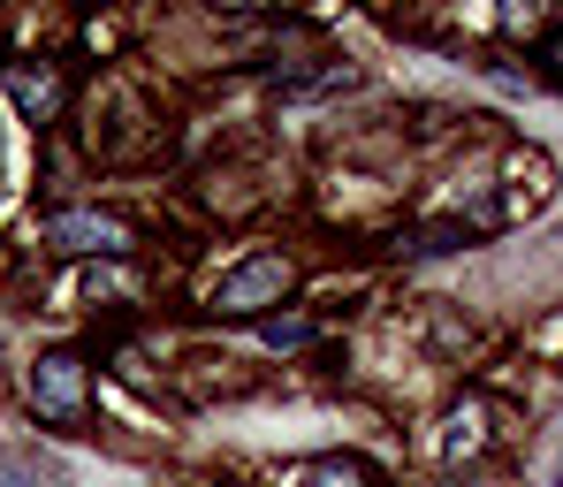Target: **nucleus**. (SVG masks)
Here are the masks:
<instances>
[{"instance_id": "f257e3e1", "label": "nucleus", "mask_w": 563, "mask_h": 487, "mask_svg": "<svg viewBox=\"0 0 563 487\" xmlns=\"http://www.w3.org/2000/svg\"><path fill=\"white\" fill-rule=\"evenodd\" d=\"M31 411L54 419V427H77L85 419V358L77 351H46L31 366Z\"/></svg>"}, {"instance_id": "f03ea898", "label": "nucleus", "mask_w": 563, "mask_h": 487, "mask_svg": "<svg viewBox=\"0 0 563 487\" xmlns=\"http://www.w3.org/2000/svg\"><path fill=\"white\" fill-rule=\"evenodd\" d=\"M282 297H289V259H282V252H260V259H244L236 275H221L213 305H221V312H267Z\"/></svg>"}, {"instance_id": "7ed1b4c3", "label": "nucleus", "mask_w": 563, "mask_h": 487, "mask_svg": "<svg viewBox=\"0 0 563 487\" xmlns=\"http://www.w3.org/2000/svg\"><path fill=\"white\" fill-rule=\"evenodd\" d=\"M46 244L114 259V252H130V229H122V221H107V213H54V221H46Z\"/></svg>"}, {"instance_id": "20e7f679", "label": "nucleus", "mask_w": 563, "mask_h": 487, "mask_svg": "<svg viewBox=\"0 0 563 487\" xmlns=\"http://www.w3.org/2000/svg\"><path fill=\"white\" fill-rule=\"evenodd\" d=\"M8 92H15V107H23L31 122H46V114L62 107V85H54L46 69H38V77H31V69H15V77H8Z\"/></svg>"}, {"instance_id": "39448f33", "label": "nucleus", "mask_w": 563, "mask_h": 487, "mask_svg": "<svg viewBox=\"0 0 563 487\" xmlns=\"http://www.w3.org/2000/svg\"><path fill=\"white\" fill-rule=\"evenodd\" d=\"M479 450H487V411L465 403V411L450 419V434H442V457H479Z\"/></svg>"}, {"instance_id": "423d86ee", "label": "nucleus", "mask_w": 563, "mask_h": 487, "mask_svg": "<svg viewBox=\"0 0 563 487\" xmlns=\"http://www.w3.org/2000/svg\"><path fill=\"white\" fill-rule=\"evenodd\" d=\"M297 487H374L366 465H351V457H320V465H305V480Z\"/></svg>"}, {"instance_id": "0eeeda50", "label": "nucleus", "mask_w": 563, "mask_h": 487, "mask_svg": "<svg viewBox=\"0 0 563 487\" xmlns=\"http://www.w3.org/2000/svg\"><path fill=\"white\" fill-rule=\"evenodd\" d=\"M260 335H267L275 351H297V343H312V320H297V312H275V320H267Z\"/></svg>"}, {"instance_id": "6e6552de", "label": "nucleus", "mask_w": 563, "mask_h": 487, "mask_svg": "<svg viewBox=\"0 0 563 487\" xmlns=\"http://www.w3.org/2000/svg\"><path fill=\"white\" fill-rule=\"evenodd\" d=\"M457 244H465V229H427V236H419L427 259H434V252H457Z\"/></svg>"}, {"instance_id": "1a4fd4ad", "label": "nucleus", "mask_w": 563, "mask_h": 487, "mask_svg": "<svg viewBox=\"0 0 563 487\" xmlns=\"http://www.w3.org/2000/svg\"><path fill=\"white\" fill-rule=\"evenodd\" d=\"M549 487H563V457H556V473H549Z\"/></svg>"}]
</instances>
